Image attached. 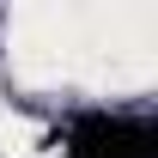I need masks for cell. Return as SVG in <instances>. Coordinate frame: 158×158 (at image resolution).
<instances>
[{
  "label": "cell",
  "instance_id": "cell-1",
  "mask_svg": "<svg viewBox=\"0 0 158 158\" xmlns=\"http://www.w3.org/2000/svg\"><path fill=\"white\" fill-rule=\"evenodd\" d=\"M61 158H158V128L140 116H79Z\"/></svg>",
  "mask_w": 158,
  "mask_h": 158
}]
</instances>
